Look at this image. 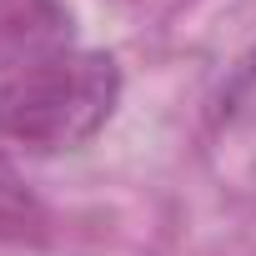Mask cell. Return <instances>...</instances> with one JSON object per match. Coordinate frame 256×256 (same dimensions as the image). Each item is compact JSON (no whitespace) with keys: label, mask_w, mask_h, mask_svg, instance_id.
I'll list each match as a JSON object with an SVG mask.
<instances>
[{"label":"cell","mask_w":256,"mask_h":256,"mask_svg":"<svg viewBox=\"0 0 256 256\" xmlns=\"http://www.w3.org/2000/svg\"><path fill=\"white\" fill-rule=\"evenodd\" d=\"M116 96V60L100 50L66 46L0 86V141L36 156L76 151L110 120Z\"/></svg>","instance_id":"cell-1"},{"label":"cell","mask_w":256,"mask_h":256,"mask_svg":"<svg viewBox=\"0 0 256 256\" xmlns=\"http://www.w3.org/2000/svg\"><path fill=\"white\" fill-rule=\"evenodd\" d=\"M70 46V10L60 0H0V86Z\"/></svg>","instance_id":"cell-2"},{"label":"cell","mask_w":256,"mask_h":256,"mask_svg":"<svg viewBox=\"0 0 256 256\" xmlns=\"http://www.w3.org/2000/svg\"><path fill=\"white\" fill-rule=\"evenodd\" d=\"M40 231V201L30 196L26 176L0 146V236H36Z\"/></svg>","instance_id":"cell-3"}]
</instances>
